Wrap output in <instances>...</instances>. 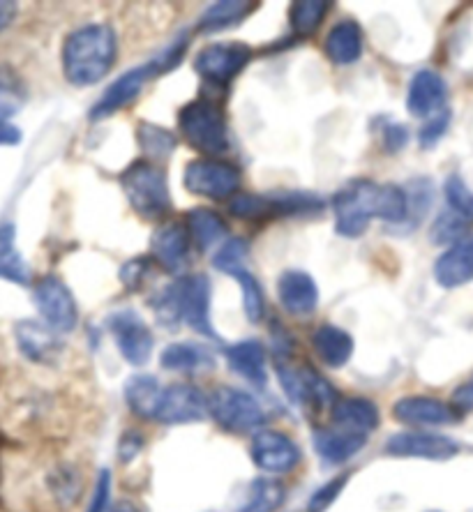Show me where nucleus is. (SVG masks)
<instances>
[{"label": "nucleus", "instance_id": "obj_52", "mask_svg": "<svg viewBox=\"0 0 473 512\" xmlns=\"http://www.w3.org/2000/svg\"><path fill=\"white\" fill-rule=\"evenodd\" d=\"M24 134L14 123H0V146H19Z\"/></svg>", "mask_w": 473, "mask_h": 512}, {"label": "nucleus", "instance_id": "obj_7", "mask_svg": "<svg viewBox=\"0 0 473 512\" xmlns=\"http://www.w3.org/2000/svg\"><path fill=\"white\" fill-rule=\"evenodd\" d=\"M208 413L217 425L231 434H257V429L266 423V411L257 397L231 386L215 388L210 393Z\"/></svg>", "mask_w": 473, "mask_h": 512}, {"label": "nucleus", "instance_id": "obj_29", "mask_svg": "<svg viewBox=\"0 0 473 512\" xmlns=\"http://www.w3.org/2000/svg\"><path fill=\"white\" fill-rule=\"evenodd\" d=\"M162 388L155 376L134 374L125 383V402L134 416L144 420H155L157 404H160Z\"/></svg>", "mask_w": 473, "mask_h": 512}, {"label": "nucleus", "instance_id": "obj_35", "mask_svg": "<svg viewBox=\"0 0 473 512\" xmlns=\"http://www.w3.org/2000/svg\"><path fill=\"white\" fill-rule=\"evenodd\" d=\"M328 10L330 3H326V0H298V3L291 5L289 10L291 30L300 37L314 35L319 26L324 24Z\"/></svg>", "mask_w": 473, "mask_h": 512}, {"label": "nucleus", "instance_id": "obj_9", "mask_svg": "<svg viewBox=\"0 0 473 512\" xmlns=\"http://www.w3.org/2000/svg\"><path fill=\"white\" fill-rule=\"evenodd\" d=\"M252 49L243 42L208 44L194 58V72L210 86L227 88L250 65Z\"/></svg>", "mask_w": 473, "mask_h": 512}, {"label": "nucleus", "instance_id": "obj_32", "mask_svg": "<svg viewBox=\"0 0 473 512\" xmlns=\"http://www.w3.org/2000/svg\"><path fill=\"white\" fill-rule=\"evenodd\" d=\"M411 217V201L409 192L395 183H379V197H377V220H384L390 227H404Z\"/></svg>", "mask_w": 473, "mask_h": 512}, {"label": "nucleus", "instance_id": "obj_38", "mask_svg": "<svg viewBox=\"0 0 473 512\" xmlns=\"http://www.w3.org/2000/svg\"><path fill=\"white\" fill-rule=\"evenodd\" d=\"M300 383H303V404H310L312 409H333L337 402L335 388L312 367L300 370Z\"/></svg>", "mask_w": 473, "mask_h": 512}, {"label": "nucleus", "instance_id": "obj_54", "mask_svg": "<svg viewBox=\"0 0 473 512\" xmlns=\"http://www.w3.org/2000/svg\"><path fill=\"white\" fill-rule=\"evenodd\" d=\"M430 512H439V510H430Z\"/></svg>", "mask_w": 473, "mask_h": 512}, {"label": "nucleus", "instance_id": "obj_50", "mask_svg": "<svg viewBox=\"0 0 473 512\" xmlns=\"http://www.w3.org/2000/svg\"><path fill=\"white\" fill-rule=\"evenodd\" d=\"M141 448H144V439H141V434L139 432H125L123 439H120V446H118L120 462H123V464L132 462V459L141 453Z\"/></svg>", "mask_w": 473, "mask_h": 512}, {"label": "nucleus", "instance_id": "obj_51", "mask_svg": "<svg viewBox=\"0 0 473 512\" xmlns=\"http://www.w3.org/2000/svg\"><path fill=\"white\" fill-rule=\"evenodd\" d=\"M19 17V5L12 0H0V33H5Z\"/></svg>", "mask_w": 473, "mask_h": 512}, {"label": "nucleus", "instance_id": "obj_2", "mask_svg": "<svg viewBox=\"0 0 473 512\" xmlns=\"http://www.w3.org/2000/svg\"><path fill=\"white\" fill-rule=\"evenodd\" d=\"M210 289L213 286L206 275H183L150 296V310L155 312L162 326L178 328L180 323H185L194 333L217 340L213 319H210V296H213Z\"/></svg>", "mask_w": 473, "mask_h": 512}, {"label": "nucleus", "instance_id": "obj_12", "mask_svg": "<svg viewBox=\"0 0 473 512\" xmlns=\"http://www.w3.org/2000/svg\"><path fill=\"white\" fill-rule=\"evenodd\" d=\"M206 413V395L197 386H190V383H176V386L162 390L155 420L164 425H192L204 420Z\"/></svg>", "mask_w": 473, "mask_h": 512}, {"label": "nucleus", "instance_id": "obj_20", "mask_svg": "<svg viewBox=\"0 0 473 512\" xmlns=\"http://www.w3.org/2000/svg\"><path fill=\"white\" fill-rule=\"evenodd\" d=\"M58 333H54L47 323L37 321H19L14 328V337H17L19 351L37 365H49L60 356L63 344L58 342Z\"/></svg>", "mask_w": 473, "mask_h": 512}, {"label": "nucleus", "instance_id": "obj_3", "mask_svg": "<svg viewBox=\"0 0 473 512\" xmlns=\"http://www.w3.org/2000/svg\"><path fill=\"white\" fill-rule=\"evenodd\" d=\"M187 42H190V37L180 35L169 44V47H164L160 54L150 58L148 63L137 65V67H132V70H127L125 74H120L114 84L104 90L100 100L95 102V107L90 109V114H88L90 120L109 118V116H114L116 111L130 107V104L137 100L141 93H144V88L150 84V81L162 77V74H167L171 70H176V67L180 65V60H183V56H185Z\"/></svg>", "mask_w": 473, "mask_h": 512}, {"label": "nucleus", "instance_id": "obj_53", "mask_svg": "<svg viewBox=\"0 0 473 512\" xmlns=\"http://www.w3.org/2000/svg\"><path fill=\"white\" fill-rule=\"evenodd\" d=\"M109 512H141L137 506H134V503H130V501H118L114 508H111Z\"/></svg>", "mask_w": 473, "mask_h": 512}, {"label": "nucleus", "instance_id": "obj_4", "mask_svg": "<svg viewBox=\"0 0 473 512\" xmlns=\"http://www.w3.org/2000/svg\"><path fill=\"white\" fill-rule=\"evenodd\" d=\"M120 185L132 210L144 220H160L171 213V192L167 171L150 160L132 162L120 173Z\"/></svg>", "mask_w": 473, "mask_h": 512}, {"label": "nucleus", "instance_id": "obj_47", "mask_svg": "<svg viewBox=\"0 0 473 512\" xmlns=\"http://www.w3.org/2000/svg\"><path fill=\"white\" fill-rule=\"evenodd\" d=\"M450 118H453V114H450V109L444 111V114L432 118V120H425L423 127H420V148H434L437 143L441 141V137L448 132L450 127Z\"/></svg>", "mask_w": 473, "mask_h": 512}, {"label": "nucleus", "instance_id": "obj_28", "mask_svg": "<svg viewBox=\"0 0 473 512\" xmlns=\"http://www.w3.org/2000/svg\"><path fill=\"white\" fill-rule=\"evenodd\" d=\"M185 229L199 250H208V247L217 245L220 240H227L229 236V224L222 220L220 213H215L210 208L187 210Z\"/></svg>", "mask_w": 473, "mask_h": 512}, {"label": "nucleus", "instance_id": "obj_49", "mask_svg": "<svg viewBox=\"0 0 473 512\" xmlns=\"http://www.w3.org/2000/svg\"><path fill=\"white\" fill-rule=\"evenodd\" d=\"M450 406H453L455 413L460 418L473 411V376L467 383H464V386L455 390L453 397H450Z\"/></svg>", "mask_w": 473, "mask_h": 512}, {"label": "nucleus", "instance_id": "obj_46", "mask_svg": "<svg viewBox=\"0 0 473 512\" xmlns=\"http://www.w3.org/2000/svg\"><path fill=\"white\" fill-rule=\"evenodd\" d=\"M381 143H384L386 153H400V150L407 148L409 143L407 125L397 123V120H386V123H381Z\"/></svg>", "mask_w": 473, "mask_h": 512}, {"label": "nucleus", "instance_id": "obj_23", "mask_svg": "<svg viewBox=\"0 0 473 512\" xmlns=\"http://www.w3.org/2000/svg\"><path fill=\"white\" fill-rule=\"evenodd\" d=\"M227 363L231 372L243 376L252 386L264 388L268 381V365H266V349L257 340H243L227 346Z\"/></svg>", "mask_w": 473, "mask_h": 512}, {"label": "nucleus", "instance_id": "obj_31", "mask_svg": "<svg viewBox=\"0 0 473 512\" xmlns=\"http://www.w3.org/2000/svg\"><path fill=\"white\" fill-rule=\"evenodd\" d=\"M26 100L28 88L21 74L12 65H0V123H12Z\"/></svg>", "mask_w": 473, "mask_h": 512}, {"label": "nucleus", "instance_id": "obj_11", "mask_svg": "<svg viewBox=\"0 0 473 512\" xmlns=\"http://www.w3.org/2000/svg\"><path fill=\"white\" fill-rule=\"evenodd\" d=\"M109 330L114 335L120 356L127 363L139 367L146 365L150 353H153V333L146 326V321L134 310H120L109 316Z\"/></svg>", "mask_w": 473, "mask_h": 512}, {"label": "nucleus", "instance_id": "obj_34", "mask_svg": "<svg viewBox=\"0 0 473 512\" xmlns=\"http://www.w3.org/2000/svg\"><path fill=\"white\" fill-rule=\"evenodd\" d=\"M137 141H139V148L146 153V160L150 162L167 160L178 146L174 134L155 123H146V120L137 127Z\"/></svg>", "mask_w": 473, "mask_h": 512}, {"label": "nucleus", "instance_id": "obj_21", "mask_svg": "<svg viewBox=\"0 0 473 512\" xmlns=\"http://www.w3.org/2000/svg\"><path fill=\"white\" fill-rule=\"evenodd\" d=\"M367 436L351 434L344 429H314V450L321 457V462L328 466H340L349 462L351 457L358 455L365 448Z\"/></svg>", "mask_w": 473, "mask_h": 512}, {"label": "nucleus", "instance_id": "obj_36", "mask_svg": "<svg viewBox=\"0 0 473 512\" xmlns=\"http://www.w3.org/2000/svg\"><path fill=\"white\" fill-rule=\"evenodd\" d=\"M229 277H234L238 289H240V296H243V310H245L247 321L250 323L264 321L266 296H264V289H261L257 277H254L247 268H240V270H236V273H231Z\"/></svg>", "mask_w": 473, "mask_h": 512}, {"label": "nucleus", "instance_id": "obj_8", "mask_svg": "<svg viewBox=\"0 0 473 512\" xmlns=\"http://www.w3.org/2000/svg\"><path fill=\"white\" fill-rule=\"evenodd\" d=\"M185 190L194 197L222 201L236 197L240 187V169L227 160H194L183 173Z\"/></svg>", "mask_w": 473, "mask_h": 512}, {"label": "nucleus", "instance_id": "obj_42", "mask_svg": "<svg viewBox=\"0 0 473 512\" xmlns=\"http://www.w3.org/2000/svg\"><path fill=\"white\" fill-rule=\"evenodd\" d=\"M444 194H446V208L473 224V190L464 183V178L457 176V173L448 176L444 183Z\"/></svg>", "mask_w": 473, "mask_h": 512}, {"label": "nucleus", "instance_id": "obj_43", "mask_svg": "<svg viewBox=\"0 0 473 512\" xmlns=\"http://www.w3.org/2000/svg\"><path fill=\"white\" fill-rule=\"evenodd\" d=\"M347 483L349 476H337L333 480H328L326 485H321L317 492L310 496V501H307V512H326L337 499H340L342 489Z\"/></svg>", "mask_w": 473, "mask_h": 512}, {"label": "nucleus", "instance_id": "obj_40", "mask_svg": "<svg viewBox=\"0 0 473 512\" xmlns=\"http://www.w3.org/2000/svg\"><path fill=\"white\" fill-rule=\"evenodd\" d=\"M229 213L245 222H259L268 220V217H275L273 201H270L266 194H236V197L229 201Z\"/></svg>", "mask_w": 473, "mask_h": 512}, {"label": "nucleus", "instance_id": "obj_26", "mask_svg": "<svg viewBox=\"0 0 473 512\" xmlns=\"http://www.w3.org/2000/svg\"><path fill=\"white\" fill-rule=\"evenodd\" d=\"M312 349L317 351L321 363H326L333 370H340L354 356V337L340 326L324 323L314 330Z\"/></svg>", "mask_w": 473, "mask_h": 512}, {"label": "nucleus", "instance_id": "obj_19", "mask_svg": "<svg viewBox=\"0 0 473 512\" xmlns=\"http://www.w3.org/2000/svg\"><path fill=\"white\" fill-rule=\"evenodd\" d=\"M434 280L444 289H460V286L473 282V233L462 238L460 243L450 245L434 261Z\"/></svg>", "mask_w": 473, "mask_h": 512}, {"label": "nucleus", "instance_id": "obj_22", "mask_svg": "<svg viewBox=\"0 0 473 512\" xmlns=\"http://www.w3.org/2000/svg\"><path fill=\"white\" fill-rule=\"evenodd\" d=\"M333 423L337 429L351 434L367 436L379 427V409L377 404L365 397H342L337 399L333 409Z\"/></svg>", "mask_w": 473, "mask_h": 512}, {"label": "nucleus", "instance_id": "obj_17", "mask_svg": "<svg viewBox=\"0 0 473 512\" xmlns=\"http://www.w3.org/2000/svg\"><path fill=\"white\" fill-rule=\"evenodd\" d=\"M395 420L414 427H444L460 420L450 402H441L437 397H402L393 406Z\"/></svg>", "mask_w": 473, "mask_h": 512}, {"label": "nucleus", "instance_id": "obj_48", "mask_svg": "<svg viewBox=\"0 0 473 512\" xmlns=\"http://www.w3.org/2000/svg\"><path fill=\"white\" fill-rule=\"evenodd\" d=\"M109 499H111V473L104 469L100 471L95 483V492L90 496L88 510L86 512H109Z\"/></svg>", "mask_w": 473, "mask_h": 512}, {"label": "nucleus", "instance_id": "obj_18", "mask_svg": "<svg viewBox=\"0 0 473 512\" xmlns=\"http://www.w3.org/2000/svg\"><path fill=\"white\" fill-rule=\"evenodd\" d=\"M277 298L294 316H310L319 305V286L305 270H284L277 280Z\"/></svg>", "mask_w": 473, "mask_h": 512}, {"label": "nucleus", "instance_id": "obj_13", "mask_svg": "<svg viewBox=\"0 0 473 512\" xmlns=\"http://www.w3.org/2000/svg\"><path fill=\"white\" fill-rule=\"evenodd\" d=\"M386 453L393 457H414L430 459V462H446L460 455V443L444 434L434 432H402L390 436Z\"/></svg>", "mask_w": 473, "mask_h": 512}, {"label": "nucleus", "instance_id": "obj_1", "mask_svg": "<svg viewBox=\"0 0 473 512\" xmlns=\"http://www.w3.org/2000/svg\"><path fill=\"white\" fill-rule=\"evenodd\" d=\"M118 56L114 28L107 24H88L72 30L60 51L65 79L72 86H95L107 77Z\"/></svg>", "mask_w": 473, "mask_h": 512}, {"label": "nucleus", "instance_id": "obj_39", "mask_svg": "<svg viewBox=\"0 0 473 512\" xmlns=\"http://www.w3.org/2000/svg\"><path fill=\"white\" fill-rule=\"evenodd\" d=\"M469 229H471L469 220H464V217H460L457 213H453V210L446 208L430 227V240L439 247L441 245L450 247V245L460 243L462 238H467Z\"/></svg>", "mask_w": 473, "mask_h": 512}, {"label": "nucleus", "instance_id": "obj_6", "mask_svg": "<svg viewBox=\"0 0 473 512\" xmlns=\"http://www.w3.org/2000/svg\"><path fill=\"white\" fill-rule=\"evenodd\" d=\"M379 183L370 178H354L342 185L333 197L335 231L342 238H360L377 217Z\"/></svg>", "mask_w": 473, "mask_h": 512}, {"label": "nucleus", "instance_id": "obj_30", "mask_svg": "<svg viewBox=\"0 0 473 512\" xmlns=\"http://www.w3.org/2000/svg\"><path fill=\"white\" fill-rule=\"evenodd\" d=\"M254 7L257 3H250V0H220V3L206 7V12L199 19V28L204 33H220V30L234 28L245 17H250Z\"/></svg>", "mask_w": 473, "mask_h": 512}, {"label": "nucleus", "instance_id": "obj_10", "mask_svg": "<svg viewBox=\"0 0 473 512\" xmlns=\"http://www.w3.org/2000/svg\"><path fill=\"white\" fill-rule=\"evenodd\" d=\"M33 300L42 321L58 335L72 333L79 323V307L72 291L54 275L42 277L33 289Z\"/></svg>", "mask_w": 473, "mask_h": 512}, {"label": "nucleus", "instance_id": "obj_45", "mask_svg": "<svg viewBox=\"0 0 473 512\" xmlns=\"http://www.w3.org/2000/svg\"><path fill=\"white\" fill-rule=\"evenodd\" d=\"M79 489H81L79 476H77V471L70 469V466L54 473V494L65 503V506L67 503H74L79 499Z\"/></svg>", "mask_w": 473, "mask_h": 512}, {"label": "nucleus", "instance_id": "obj_25", "mask_svg": "<svg viewBox=\"0 0 473 512\" xmlns=\"http://www.w3.org/2000/svg\"><path fill=\"white\" fill-rule=\"evenodd\" d=\"M160 365L169 372L199 374L210 372L215 367L213 351L204 344L194 342H174L160 353Z\"/></svg>", "mask_w": 473, "mask_h": 512}, {"label": "nucleus", "instance_id": "obj_16", "mask_svg": "<svg viewBox=\"0 0 473 512\" xmlns=\"http://www.w3.org/2000/svg\"><path fill=\"white\" fill-rule=\"evenodd\" d=\"M190 233L185 224L167 222L157 227L150 238V259L160 263L167 273H183L190 263Z\"/></svg>", "mask_w": 473, "mask_h": 512}, {"label": "nucleus", "instance_id": "obj_41", "mask_svg": "<svg viewBox=\"0 0 473 512\" xmlns=\"http://www.w3.org/2000/svg\"><path fill=\"white\" fill-rule=\"evenodd\" d=\"M247 256H250V243L245 238H227L213 256V268L224 275H231L245 268Z\"/></svg>", "mask_w": 473, "mask_h": 512}, {"label": "nucleus", "instance_id": "obj_44", "mask_svg": "<svg viewBox=\"0 0 473 512\" xmlns=\"http://www.w3.org/2000/svg\"><path fill=\"white\" fill-rule=\"evenodd\" d=\"M148 273H150V259H146V256H137V259H130L120 266L118 277H120V284H123L125 289L139 291L141 286H144Z\"/></svg>", "mask_w": 473, "mask_h": 512}, {"label": "nucleus", "instance_id": "obj_14", "mask_svg": "<svg viewBox=\"0 0 473 512\" xmlns=\"http://www.w3.org/2000/svg\"><path fill=\"white\" fill-rule=\"evenodd\" d=\"M407 111L420 120H432L444 114V111H448L446 79L434 70L416 72L409 84Z\"/></svg>", "mask_w": 473, "mask_h": 512}, {"label": "nucleus", "instance_id": "obj_5", "mask_svg": "<svg viewBox=\"0 0 473 512\" xmlns=\"http://www.w3.org/2000/svg\"><path fill=\"white\" fill-rule=\"evenodd\" d=\"M178 127L194 150L222 155L229 150V127L224 111L215 102L192 100L178 111Z\"/></svg>", "mask_w": 473, "mask_h": 512}, {"label": "nucleus", "instance_id": "obj_27", "mask_svg": "<svg viewBox=\"0 0 473 512\" xmlns=\"http://www.w3.org/2000/svg\"><path fill=\"white\" fill-rule=\"evenodd\" d=\"M0 280L19 286L33 284V270L19 252L14 224H0Z\"/></svg>", "mask_w": 473, "mask_h": 512}, {"label": "nucleus", "instance_id": "obj_15", "mask_svg": "<svg viewBox=\"0 0 473 512\" xmlns=\"http://www.w3.org/2000/svg\"><path fill=\"white\" fill-rule=\"evenodd\" d=\"M252 462L266 473H287L300 462V448L287 434L273 432V429H261L254 434Z\"/></svg>", "mask_w": 473, "mask_h": 512}, {"label": "nucleus", "instance_id": "obj_24", "mask_svg": "<svg viewBox=\"0 0 473 512\" xmlns=\"http://www.w3.org/2000/svg\"><path fill=\"white\" fill-rule=\"evenodd\" d=\"M324 51L333 65H354L363 56V28L356 21L344 19L330 28L324 42Z\"/></svg>", "mask_w": 473, "mask_h": 512}, {"label": "nucleus", "instance_id": "obj_37", "mask_svg": "<svg viewBox=\"0 0 473 512\" xmlns=\"http://www.w3.org/2000/svg\"><path fill=\"white\" fill-rule=\"evenodd\" d=\"M275 217H294V215H312L324 210V199L310 192H280L270 194Z\"/></svg>", "mask_w": 473, "mask_h": 512}, {"label": "nucleus", "instance_id": "obj_33", "mask_svg": "<svg viewBox=\"0 0 473 512\" xmlns=\"http://www.w3.org/2000/svg\"><path fill=\"white\" fill-rule=\"evenodd\" d=\"M284 499H287V487L277 480L261 478L250 485L245 503L236 512H275Z\"/></svg>", "mask_w": 473, "mask_h": 512}]
</instances>
